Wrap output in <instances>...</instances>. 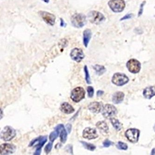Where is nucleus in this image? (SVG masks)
<instances>
[{"mask_svg":"<svg viewBox=\"0 0 155 155\" xmlns=\"http://www.w3.org/2000/svg\"><path fill=\"white\" fill-rule=\"evenodd\" d=\"M72 24L77 28H83L86 23V16L82 13H76L71 18Z\"/></svg>","mask_w":155,"mask_h":155,"instance_id":"nucleus-1","label":"nucleus"},{"mask_svg":"<svg viewBox=\"0 0 155 155\" xmlns=\"http://www.w3.org/2000/svg\"><path fill=\"white\" fill-rule=\"evenodd\" d=\"M88 18L91 23L96 25L102 24L105 20V18L103 14L95 10L91 11L88 14Z\"/></svg>","mask_w":155,"mask_h":155,"instance_id":"nucleus-2","label":"nucleus"},{"mask_svg":"<svg viewBox=\"0 0 155 155\" xmlns=\"http://www.w3.org/2000/svg\"><path fill=\"white\" fill-rule=\"evenodd\" d=\"M15 130L11 126H6L1 132V138L6 142L11 141L16 136Z\"/></svg>","mask_w":155,"mask_h":155,"instance_id":"nucleus-3","label":"nucleus"},{"mask_svg":"<svg viewBox=\"0 0 155 155\" xmlns=\"http://www.w3.org/2000/svg\"><path fill=\"white\" fill-rule=\"evenodd\" d=\"M47 141V136H40L39 137L35 138L31 141L29 144V147H31L38 143V144H36V150L35 152L34 155H39L41 153V148L46 143Z\"/></svg>","mask_w":155,"mask_h":155,"instance_id":"nucleus-4","label":"nucleus"},{"mask_svg":"<svg viewBox=\"0 0 155 155\" xmlns=\"http://www.w3.org/2000/svg\"><path fill=\"white\" fill-rule=\"evenodd\" d=\"M85 91L84 88L78 87L74 89L71 92V98L75 103H79L85 98Z\"/></svg>","mask_w":155,"mask_h":155,"instance_id":"nucleus-5","label":"nucleus"},{"mask_svg":"<svg viewBox=\"0 0 155 155\" xmlns=\"http://www.w3.org/2000/svg\"><path fill=\"white\" fill-rule=\"evenodd\" d=\"M108 5L113 12L120 13L125 8V2L124 0H110L108 2Z\"/></svg>","mask_w":155,"mask_h":155,"instance_id":"nucleus-6","label":"nucleus"},{"mask_svg":"<svg viewBox=\"0 0 155 155\" xmlns=\"http://www.w3.org/2000/svg\"><path fill=\"white\" fill-rule=\"evenodd\" d=\"M117 112L116 107L110 104L105 105L102 110V114L106 119H110L113 117L114 116L117 115Z\"/></svg>","mask_w":155,"mask_h":155,"instance_id":"nucleus-7","label":"nucleus"},{"mask_svg":"<svg viewBox=\"0 0 155 155\" xmlns=\"http://www.w3.org/2000/svg\"><path fill=\"white\" fill-rule=\"evenodd\" d=\"M129 79L125 74L120 73L115 74L112 78V82L118 86H122L128 83Z\"/></svg>","mask_w":155,"mask_h":155,"instance_id":"nucleus-8","label":"nucleus"},{"mask_svg":"<svg viewBox=\"0 0 155 155\" xmlns=\"http://www.w3.org/2000/svg\"><path fill=\"white\" fill-rule=\"evenodd\" d=\"M127 69L132 73H138L141 70V64L137 60L135 59H130L126 64Z\"/></svg>","mask_w":155,"mask_h":155,"instance_id":"nucleus-9","label":"nucleus"},{"mask_svg":"<svg viewBox=\"0 0 155 155\" xmlns=\"http://www.w3.org/2000/svg\"><path fill=\"white\" fill-rule=\"evenodd\" d=\"M125 137L131 143L138 142L140 136V131L137 129H130L125 133Z\"/></svg>","mask_w":155,"mask_h":155,"instance_id":"nucleus-10","label":"nucleus"},{"mask_svg":"<svg viewBox=\"0 0 155 155\" xmlns=\"http://www.w3.org/2000/svg\"><path fill=\"white\" fill-rule=\"evenodd\" d=\"M70 57L72 60L80 63L84 59L85 55L82 49L76 48L71 51Z\"/></svg>","mask_w":155,"mask_h":155,"instance_id":"nucleus-11","label":"nucleus"},{"mask_svg":"<svg viewBox=\"0 0 155 155\" xmlns=\"http://www.w3.org/2000/svg\"><path fill=\"white\" fill-rule=\"evenodd\" d=\"M44 21L49 25L53 26L55 23V17L54 15L46 11H40L39 12Z\"/></svg>","mask_w":155,"mask_h":155,"instance_id":"nucleus-12","label":"nucleus"},{"mask_svg":"<svg viewBox=\"0 0 155 155\" xmlns=\"http://www.w3.org/2000/svg\"><path fill=\"white\" fill-rule=\"evenodd\" d=\"M16 150V147L11 143H5L0 146L1 155H9L14 153Z\"/></svg>","mask_w":155,"mask_h":155,"instance_id":"nucleus-13","label":"nucleus"},{"mask_svg":"<svg viewBox=\"0 0 155 155\" xmlns=\"http://www.w3.org/2000/svg\"><path fill=\"white\" fill-rule=\"evenodd\" d=\"M83 137L84 138L88 140L94 139L98 137L97 130L95 128L87 127L86 128L83 132Z\"/></svg>","mask_w":155,"mask_h":155,"instance_id":"nucleus-14","label":"nucleus"},{"mask_svg":"<svg viewBox=\"0 0 155 155\" xmlns=\"http://www.w3.org/2000/svg\"><path fill=\"white\" fill-rule=\"evenodd\" d=\"M54 129L58 130L60 131V137L61 142L62 143H64L66 142L67 139L68 134L64 125L63 124H60L57 125Z\"/></svg>","mask_w":155,"mask_h":155,"instance_id":"nucleus-15","label":"nucleus"},{"mask_svg":"<svg viewBox=\"0 0 155 155\" xmlns=\"http://www.w3.org/2000/svg\"><path fill=\"white\" fill-rule=\"evenodd\" d=\"M88 109L92 113L98 114L102 110V104L101 103L97 102H92L88 105Z\"/></svg>","mask_w":155,"mask_h":155,"instance_id":"nucleus-16","label":"nucleus"},{"mask_svg":"<svg viewBox=\"0 0 155 155\" xmlns=\"http://www.w3.org/2000/svg\"><path fill=\"white\" fill-rule=\"evenodd\" d=\"M60 110L61 112L66 114H72L75 111L71 105L67 102H64L61 105Z\"/></svg>","mask_w":155,"mask_h":155,"instance_id":"nucleus-17","label":"nucleus"},{"mask_svg":"<svg viewBox=\"0 0 155 155\" xmlns=\"http://www.w3.org/2000/svg\"><path fill=\"white\" fill-rule=\"evenodd\" d=\"M143 95L145 98L150 99L155 96V87L150 86L145 88L143 91Z\"/></svg>","mask_w":155,"mask_h":155,"instance_id":"nucleus-18","label":"nucleus"},{"mask_svg":"<svg viewBox=\"0 0 155 155\" xmlns=\"http://www.w3.org/2000/svg\"><path fill=\"white\" fill-rule=\"evenodd\" d=\"M92 36L91 30L89 28L86 29L83 32V42L84 45L87 47Z\"/></svg>","mask_w":155,"mask_h":155,"instance_id":"nucleus-19","label":"nucleus"},{"mask_svg":"<svg viewBox=\"0 0 155 155\" xmlns=\"http://www.w3.org/2000/svg\"><path fill=\"white\" fill-rule=\"evenodd\" d=\"M96 127L100 130V132L103 134H107L109 132V127L104 121H100L96 124Z\"/></svg>","mask_w":155,"mask_h":155,"instance_id":"nucleus-20","label":"nucleus"},{"mask_svg":"<svg viewBox=\"0 0 155 155\" xmlns=\"http://www.w3.org/2000/svg\"><path fill=\"white\" fill-rule=\"evenodd\" d=\"M124 94L123 92H117L113 95L112 101L115 104H120L124 100Z\"/></svg>","mask_w":155,"mask_h":155,"instance_id":"nucleus-21","label":"nucleus"},{"mask_svg":"<svg viewBox=\"0 0 155 155\" xmlns=\"http://www.w3.org/2000/svg\"><path fill=\"white\" fill-rule=\"evenodd\" d=\"M93 69L95 70L96 74L98 76L103 75L106 71V69L104 66L96 64L93 67Z\"/></svg>","mask_w":155,"mask_h":155,"instance_id":"nucleus-22","label":"nucleus"},{"mask_svg":"<svg viewBox=\"0 0 155 155\" xmlns=\"http://www.w3.org/2000/svg\"><path fill=\"white\" fill-rule=\"evenodd\" d=\"M110 120L114 128L117 131H120L122 128V124L121 123H120L117 119L114 117L111 118Z\"/></svg>","mask_w":155,"mask_h":155,"instance_id":"nucleus-23","label":"nucleus"},{"mask_svg":"<svg viewBox=\"0 0 155 155\" xmlns=\"http://www.w3.org/2000/svg\"><path fill=\"white\" fill-rule=\"evenodd\" d=\"M81 143L83 144V146L86 149L90 150V151H94L96 149V146L92 143H87L84 141H80Z\"/></svg>","mask_w":155,"mask_h":155,"instance_id":"nucleus-24","label":"nucleus"},{"mask_svg":"<svg viewBox=\"0 0 155 155\" xmlns=\"http://www.w3.org/2000/svg\"><path fill=\"white\" fill-rule=\"evenodd\" d=\"M60 134V131L58 130H54V131H53L50 134L49 138L50 141L53 143L54 140L58 138L59 135Z\"/></svg>","mask_w":155,"mask_h":155,"instance_id":"nucleus-25","label":"nucleus"},{"mask_svg":"<svg viewBox=\"0 0 155 155\" xmlns=\"http://www.w3.org/2000/svg\"><path fill=\"white\" fill-rule=\"evenodd\" d=\"M84 71L85 73V79L86 82L87 84H91V77H90V74L89 72V70H88V67L86 65H85L84 67Z\"/></svg>","mask_w":155,"mask_h":155,"instance_id":"nucleus-26","label":"nucleus"},{"mask_svg":"<svg viewBox=\"0 0 155 155\" xmlns=\"http://www.w3.org/2000/svg\"><path fill=\"white\" fill-rule=\"evenodd\" d=\"M117 147L118 149L122 150H126L128 148L127 144L122 142H118L117 144Z\"/></svg>","mask_w":155,"mask_h":155,"instance_id":"nucleus-27","label":"nucleus"},{"mask_svg":"<svg viewBox=\"0 0 155 155\" xmlns=\"http://www.w3.org/2000/svg\"><path fill=\"white\" fill-rule=\"evenodd\" d=\"M53 147V142H49L47 144L45 148V152L46 154H48L51 151Z\"/></svg>","mask_w":155,"mask_h":155,"instance_id":"nucleus-28","label":"nucleus"},{"mask_svg":"<svg viewBox=\"0 0 155 155\" xmlns=\"http://www.w3.org/2000/svg\"><path fill=\"white\" fill-rule=\"evenodd\" d=\"M87 92H88V97L90 98H92L94 94V88L92 86H88L87 88Z\"/></svg>","mask_w":155,"mask_h":155,"instance_id":"nucleus-29","label":"nucleus"},{"mask_svg":"<svg viewBox=\"0 0 155 155\" xmlns=\"http://www.w3.org/2000/svg\"><path fill=\"white\" fill-rule=\"evenodd\" d=\"M145 3H146V2L144 1L143 2V3L141 4L140 7V9H139V12H138V16H141L142 15V14L143 13V6L145 5Z\"/></svg>","mask_w":155,"mask_h":155,"instance_id":"nucleus-30","label":"nucleus"},{"mask_svg":"<svg viewBox=\"0 0 155 155\" xmlns=\"http://www.w3.org/2000/svg\"><path fill=\"white\" fill-rule=\"evenodd\" d=\"M113 144V143L111 141H109V140H106L103 143V145L104 147H106V148H108V147H110L111 145H112Z\"/></svg>","mask_w":155,"mask_h":155,"instance_id":"nucleus-31","label":"nucleus"},{"mask_svg":"<svg viewBox=\"0 0 155 155\" xmlns=\"http://www.w3.org/2000/svg\"><path fill=\"white\" fill-rule=\"evenodd\" d=\"M133 16V15L132 14H128L126 15H124V17H122L120 19V21H124L125 20L130 19H131Z\"/></svg>","mask_w":155,"mask_h":155,"instance_id":"nucleus-32","label":"nucleus"},{"mask_svg":"<svg viewBox=\"0 0 155 155\" xmlns=\"http://www.w3.org/2000/svg\"><path fill=\"white\" fill-rule=\"evenodd\" d=\"M66 128L67 130L68 133H70L71 131L72 130V125L71 124H68L66 125Z\"/></svg>","mask_w":155,"mask_h":155,"instance_id":"nucleus-33","label":"nucleus"},{"mask_svg":"<svg viewBox=\"0 0 155 155\" xmlns=\"http://www.w3.org/2000/svg\"><path fill=\"white\" fill-rule=\"evenodd\" d=\"M104 92L103 91L99 90V91H97V97H100L102 96V95L104 94Z\"/></svg>","mask_w":155,"mask_h":155,"instance_id":"nucleus-34","label":"nucleus"},{"mask_svg":"<svg viewBox=\"0 0 155 155\" xmlns=\"http://www.w3.org/2000/svg\"><path fill=\"white\" fill-rule=\"evenodd\" d=\"M61 20V24L60 25L61 27H65L66 26V24L65 23L64 21L63 20V19L62 18H60Z\"/></svg>","mask_w":155,"mask_h":155,"instance_id":"nucleus-35","label":"nucleus"},{"mask_svg":"<svg viewBox=\"0 0 155 155\" xmlns=\"http://www.w3.org/2000/svg\"><path fill=\"white\" fill-rule=\"evenodd\" d=\"M151 154H152V155H154V154H155V149H153V150H152Z\"/></svg>","mask_w":155,"mask_h":155,"instance_id":"nucleus-36","label":"nucleus"},{"mask_svg":"<svg viewBox=\"0 0 155 155\" xmlns=\"http://www.w3.org/2000/svg\"><path fill=\"white\" fill-rule=\"evenodd\" d=\"M43 1L45 2H46V3H48L49 1V0H43Z\"/></svg>","mask_w":155,"mask_h":155,"instance_id":"nucleus-37","label":"nucleus"},{"mask_svg":"<svg viewBox=\"0 0 155 155\" xmlns=\"http://www.w3.org/2000/svg\"><path fill=\"white\" fill-rule=\"evenodd\" d=\"M153 129H154V131H155V125H154V128H153Z\"/></svg>","mask_w":155,"mask_h":155,"instance_id":"nucleus-38","label":"nucleus"}]
</instances>
